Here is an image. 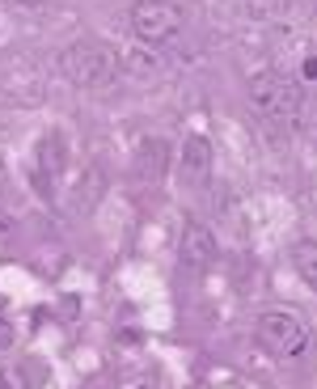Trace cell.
Returning a JSON list of instances; mask_svg holds the SVG:
<instances>
[{"label": "cell", "instance_id": "6da1fadb", "mask_svg": "<svg viewBox=\"0 0 317 389\" xmlns=\"http://www.w3.org/2000/svg\"><path fill=\"white\" fill-rule=\"evenodd\" d=\"M59 72L80 89H110L119 80V55L102 42H72L59 55Z\"/></svg>", "mask_w": 317, "mask_h": 389}, {"label": "cell", "instance_id": "7a4b0ae2", "mask_svg": "<svg viewBox=\"0 0 317 389\" xmlns=\"http://www.w3.org/2000/svg\"><path fill=\"white\" fill-rule=\"evenodd\" d=\"M250 102L263 119H275V123H288L301 114V102H305V89L297 76H284V72H254L250 76Z\"/></svg>", "mask_w": 317, "mask_h": 389}, {"label": "cell", "instance_id": "3957f363", "mask_svg": "<svg viewBox=\"0 0 317 389\" xmlns=\"http://www.w3.org/2000/svg\"><path fill=\"white\" fill-rule=\"evenodd\" d=\"M254 339H258V347H263L267 356H275V360H297V356H305V347H309L305 322L292 318L288 309H267V313L258 318V326H254Z\"/></svg>", "mask_w": 317, "mask_h": 389}, {"label": "cell", "instance_id": "277c9868", "mask_svg": "<svg viewBox=\"0 0 317 389\" xmlns=\"http://www.w3.org/2000/svg\"><path fill=\"white\" fill-rule=\"evenodd\" d=\"M186 17L174 0H136L131 4V30L144 47H165L182 34Z\"/></svg>", "mask_w": 317, "mask_h": 389}, {"label": "cell", "instance_id": "5b68a950", "mask_svg": "<svg viewBox=\"0 0 317 389\" xmlns=\"http://www.w3.org/2000/svg\"><path fill=\"white\" fill-rule=\"evenodd\" d=\"M64 174H68V144H64L59 131H47L38 140V148H34V186H38V195L47 203L55 199V182Z\"/></svg>", "mask_w": 317, "mask_h": 389}, {"label": "cell", "instance_id": "8992f818", "mask_svg": "<svg viewBox=\"0 0 317 389\" xmlns=\"http://www.w3.org/2000/svg\"><path fill=\"white\" fill-rule=\"evenodd\" d=\"M220 246H216V233L203 225V220H186L182 225V241H178V258L191 275H203L212 263H216Z\"/></svg>", "mask_w": 317, "mask_h": 389}, {"label": "cell", "instance_id": "52a82bcc", "mask_svg": "<svg viewBox=\"0 0 317 389\" xmlns=\"http://www.w3.org/2000/svg\"><path fill=\"white\" fill-rule=\"evenodd\" d=\"M131 169H136V178H144V182L165 178V169H169V148H165V140H157V136L140 140V144H136V157H131Z\"/></svg>", "mask_w": 317, "mask_h": 389}, {"label": "cell", "instance_id": "ba28073f", "mask_svg": "<svg viewBox=\"0 0 317 389\" xmlns=\"http://www.w3.org/2000/svg\"><path fill=\"white\" fill-rule=\"evenodd\" d=\"M119 72H127V76H140V80H152V76L161 72V55H157V47L127 42V47L119 51Z\"/></svg>", "mask_w": 317, "mask_h": 389}, {"label": "cell", "instance_id": "9c48e42d", "mask_svg": "<svg viewBox=\"0 0 317 389\" xmlns=\"http://www.w3.org/2000/svg\"><path fill=\"white\" fill-rule=\"evenodd\" d=\"M182 174H186V182H203L212 174V140L208 136H199V131L186 136V144H182Z\"/></svg>", "mask_w": 317, "mask_h": 389}, {"label": "cell", "instance_id": "30bf717a", "mask_svg": "<svg viewBox=\"0 0 317 389\" xmlns=\"http://www.w3.org/2000/svg\"><path fill=\"white\" fill-rule=\"evenodd\" d=\"M292 263H297V271H301V280L309 284L317 292V241H297V250H292Z\"/></svg>", "mask_w": 317, "mask_h": 389}, {"label": "cell", "instance_id": "8fae6325", "mask_svg": "<svg viewBox=\"0 0 317 389\" xmlns=\"http://www.w3.org/2000/svg\"><path fill=\"white\" fill-rule=\"evenodd\" d=\"M102 195H106V178H102L97 169H89V174L76 182V208H85V212H89Z\"/></svg>", "mask_w": 317, "mask_h": 389}, {"label": "cell", "instance_id": "7c38bea8", "mask_svg": "<svg viewBox=\"0 0 317 389\" xmlns=\"http://www.w3.org/2000/svg\"><path fill=\"white\" fill-rule=\"evenodd\" d=\"M301 76H305V80H317V55H305V59H301Z\"/></svg>", "mask_w": 317, "mask_h": 389}, {"label": "cell", "instance_id": "4fadbf2b", "mask_svg": "<svg viewBox=\"0 0 317 389\" xmlns=\"http://www.w3.org/2000/svg\"><path fill=\"white\" fill-rule=\"evenodd\" d=\"M13 343V326L4 322V313H0V347H8Z\"/></svg>", "mask_w": 317, "mask_h": 389}, {"label": "cell", "instance_id": "5bb4252c", "mask_svg": "<svg viewBox=\"0 0 317 389\" xmlns=\"http://www.w3.org/2000/svg\"><path fill=\"white\" fill-rule=\"evenodd\" d=\"M21 4H47V0H21Z\"/></svg>", "mask_w": 317, "mask_h": 389}, {"label": "cell", "instance_id": "9a60e30c", "mask_svg": "<svg viewBox=\"0 0 317 389\" xmlns=\"http://www.w3.org/2000/svg\"><path fill=\"white\" fill-rule=\"evenodd\" d=\"M140 389H157V385H152V381H148V385H140Z\"/></svg>", "mask_w": 317, "mask_h": 389}]
</instances>
